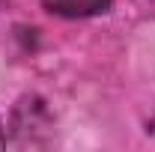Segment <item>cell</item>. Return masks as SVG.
Instances as JSON below:
<instances>
[{
  "instance_id": "cell-1",
  "label": "cell",
  "mask_w": 155,
  "mask_h": 152,
  "mask_svg": "<svg viewBox=\"0 0 155 152\" xmlns=\"http://www.w3.org/2000/svg\"><path fill=\"white\" fill-rule=\"evenodd\" d=\"M48 12L63 15V18H87V15H101L110 9L114 0H42Z\"/></svg>"
},
{
  "instance_id": "cell-2",
  "label": "cell",
  "mask_w": 155,
  "mask_h": 152,
  "mask_svg": "<svg viewBox=\"0 0 155 152\" xmlns=\"http://www.w3.org/2000/svg\"><path fill=\"white\" fill-rule=\"evenodd\" d=\"M3 143H6V137H3V122H0V149H3Z\"/></svg>"
},
{
  "instance_id": "cell-3",
  "label": "cell",
  "mask_w": 155,
  "mask_h": 152,
  "mask_svg": "<svg viewBox=\"0 0 155 152\" xmlns=\"http://www.w3.org/2000/svg\"><path fill=\"white\" fill-rule=\"evenodd\" d=\"M149 131L155 134V114H152V119H149Z\"/></svg>"
}]
</instances>
